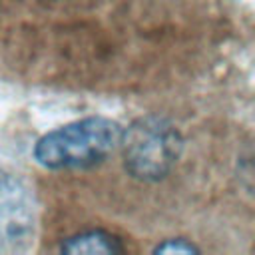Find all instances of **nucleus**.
Returning <instances> with one entry per match:
<instances>
[{
    "label": "nucleus",
    "mask_w": 255,
    "mask_h": 255,
    "mask_svg": "<svg viewBox=\"0 0 255 255\" xmlns=\"http://www.w3.org/2000/svg\"><path fill=\"white\" fill-rule=\"evenodd\" d=\"M122 155L126 171L139 181H159L175 167L183 137L179 129L161 116H141L133 120L122 135Z\"/></svg>",
    "instance_id": "f03ea898"
},
{
    "label": "nucleus",
    "mask_w": 255,
    "mask_h": 255,
    "mask_svg": "<svg viewBox=\"0 0 255 255\" xmlns=\"http://www.w3.org/2000/svg\"><path fill=\"white\" fill-rule=\"evenodd\" d=\"M62 253H72V255H96V253H124L126 247L122 239L106 229H86L80 233H74L66 237L60 245Z\"/></svg>",
    "instance_id": "20e7f679"
},
{
    "label": "nucleus",
    "mask_w": 255,
    "mask_h": 255,
    "mask_svg": "<svg viewBox=\"0 0 255 255\" xmlns=\"http://www.w3.org/2000/svg\"><path fill=\"white\" fill-rule=\"evenodd\" d=\"M36 237V207L20 177L0 167V253H24Z\"/></svg>",
    "instance_id": "7ed1b4c3"
},
{
    "label": "nucleus",
    "mask_w": 255,
    "mask_h": 255,
    "mask_svg": "<svg viewBox=\"0 0 255 255\" xmlns=\"http://www.w3.org/2000/svg\"><path fill=\"white\" fill-rule=\"evenodd\" d=\"M122 126L104 116H88L44 133L34 159L48 169H84L102 163L122 145Z\"/></svg>",
    "instance_id": "f257e3e1"
},
{
    "label": "nucleus",
    "mask_w": 255,
    "mask_h": 255,
    "mask_svg": "<svg viewBox=\"0 0 255 255\" xmlns=\"http://www.w3.org/2000/svg\"><path fill=\"white\" fill-rule=\"evenodd\" d=\"M197 251H199V247H195L191 241H187L183 237L165 239L153 247V253H197Z\"/></svg>",
    "instance_id": "39448f33"
}]
</instances>
